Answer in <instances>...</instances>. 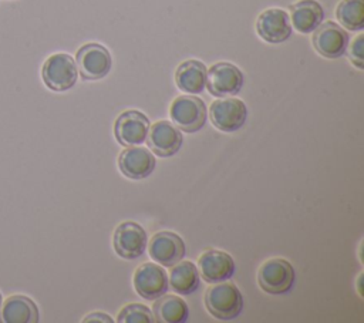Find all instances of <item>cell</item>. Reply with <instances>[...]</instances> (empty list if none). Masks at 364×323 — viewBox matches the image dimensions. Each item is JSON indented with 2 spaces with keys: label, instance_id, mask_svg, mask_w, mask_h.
<instances>
[{
  "label": "cell",
  "instance_id": "ac0fdd59",
  "mask_svg": "<svg viewBox=\"0 0 364 323\" xmlns=\"http://www.w3.org/2000/svg\"><path fill=\"white\" fill-rule=\"evenodd\" d=\"M38 307L27 296L14 295L1 303L0 323H37Z\"/></svg>",
  "mask_w": 364,
  "mask_h": 323
},
{
  "label": "cell",
  "instance_id": "9a60e30c",
  "mask_svg": "<svg viewBox=\"0 0 364 323\" xmlns=\"http://www.w3.org/2000/svg\"><path fill=\"white\" fill-rule=\"evenodd\" d=\"M199 276L208 283L229 280L236 269L235 259L225 250L208 249L198 258Z\"/></svg>",
  "mask_w": 364,
  "mask_h": 323
},
{
  "label": "cell",
  "instance_id": "7402d4cb",
  "mask_svg": "<svg viewBox=\"0 0 364 323\" xmlns=\"http://www.w3.org/2000/svg\"><path fill=\"white\" fill-rule=\"evenodd\" d=\"M336 17L346 30L361 31L364 28V0H341L336 9Z\"/></svg>",
  "mask_w": 364,
  "mask_h": 323
},
{
  "label": "cell",
  "instance_id": "5b68a950",
  "mask_svg": "<svg viewBox=\"0 0 364 323\" xmlns=\"http://www.w3.org/2000/svg\"><path fill=\"white\" fill-rule=\"evenodd\" d=\"M75 64L85 81L102 80L112 67V58L107 47L98 43H87L78 48Z\"/></svg>",
  "mask_w": 364,
  "mask_h": 323
},
{
  "label": "cell",
  "instance_id": "6da1fadb",
  "mask_svg": "<svg viewBox=\"0 0 364 323\" xmlns=\"http://www.w3.org/2000/svg\"><path fill=\"white\" fill-rule=\"evenodd\" d=\"M203 300L209 314L222 322L236 319L243 310V296L239 287L228 280L210 283Z\"/></svg>",
  "mask_w": 364,
  "mask_h": 323
},
{
  "label": "cell",
  "instance_id": "2e32d148",
  "mask_svg": "<svg viewBox=\"0 0 364 323\" xmlns=\"http://www.w3.org/2000/svg\"><path fill=\"white\" fill-rule=\"evenodd\" d=\"M256 31L266 43H284L291 36V23L287 11L277 7L266 9L256 20Z\"/></svg>",
  "mask_w": 364,
  "mask_h": 323
},
{
  "label": "cell",
  "instance_id": "8992f818",
  "mask_svg": "<svg viewBox=\"0 0 364 323\" xmlns=\"http://www.w3.org/2000/svg\"><path fill=\"white\" fill-rule=\"evenodd\" d=\"M209 120L222 132H236L247 120V107L239 98L220 97L210 104Z\"/></svg>",
  "mask_w": 364,
  "mask_h": 323
},
{
  "label": "cell",
  "instance_id": "30bf717a",
  "mask_svg": "<svg viewBox=\"0 0 364 323\" xmlns=\"http://www.w3.org/2000/svg\"><path fill=\"white\" fill-rule=\"evenodd\" d=\"M149 118L138 110L122 111L114 122V135L119 145L132 147L146 141L149 131Z\"/></svg>",
  "mask_w": 364,
  "mask_h": 323
},
{
  "label": "cell",
  "instance_id": "8fae6325",
  "mask_svg": "<svg viewBox=\"0 0 364 323\" xmlns=\"http://www.w3.org/2000/svg\"><path fill=\"white\" fill-rule=\"evenodd\" d=\"M135 292L145 300H155L168 292V276L156 262H145L139 265L132 276Z\"/></svg>",
  "mask_w": 364,
  "mask_h": 323
},
{
  "label": "cell",
  "instance_id": "5bb4252c",
  "mask_svg": "<svg viewBox=\"0 0 364 323\" xmlns=\"http://www.w3.org/2000/svg\"><path fill=\"white\" fill-rule=\"evenodd\" d=\"M155 166L156 159L145 147H125L118 155V169L128 179H145L154 172Z\"/></svg>",
  "mask_w": 364,
  "mask_h": 323
},
{
  "label": "cell",
  "instance_id": "277c9868",
  "mask_svg": "<svg viewBox=\"0 0 364 323\" xmlns=\"http://www.w3.org/2000/svg\"><path fill=\"white\" fill-rule=\"evenodd\" d=\"M44 84L57 92L68 91L78 80V70L74 58L67 53H55L50 55L41 68Z\"/></svg>",
  "mask_w": 364,
  "mask_h": 323
},
{
  "label": "cell",
  "instance_id": "3957f363",
  "mask_svg": "<svg viewBox=\"0 0 364 323\" xmlns=\"http://www.w3.org/2000/svg\"><path fill=\"white\" fill-rule=\"evenodd\" d=\"M169 115L172 124L182 132L195 134L205 127L208 110L203 100L195 94L178 95L171 102Z\"/></svg>",
  "mask_w": 364,
  "mask_h": 323
},
{
  "label": "cell",
  "instance_id": "9c48e42d",
  "mask_svg": "<svg viewBox=\"0 0 364 323\" xmlns=\"http://www.w3.org/2000/svg\"><path fill=\"white\" fill-rule=\"evenodd\" d=\"M149 258L161 266L171 268L185 258L186 248L183 239L172 231L154 233L146 245Z\"/></svg>",
  "mask_w": 364,
  "mask_h": 323
},
{
  "label": "cell",
  "instance_id": "ffe728a7",
  "mask_svg": "<svg viewBox=\"0 0 364 323\" xmlns=\"http://www.w3.org/2000/svg\"><path fill=\"white\" fill-rule=\"evenodd\" d=\"M152 314L158 323H185L189 317V307L181 296L165 293L155 299Z\"/></svg>",
  "mask_w": 364,
  "mask_h": 323
},
{
  "label": "cell",
  "instance_id": "44dd1931",
  "mask_svg": "<svg viewBox=\"0 0 364 323\" xmlns=\"http://www.w3.org/2000/svg\"><path fill=\"white\" fill-rule=\"evenodd\" d=\"M199 283H200V276H199L198 268L191 260L182 259L173 266H171L168 285L175 293L188 296L199 287Z\"/></svg>",
  "mask_w": 364,
  "mask_h": 323
},
{
  "label": "cell",
  "instance_id": "7c38bea8",
  "mask_svg": "<svg viewBox=\"0 0 364 323\" xmlns=\"http://www.w3.org/2000/svg\"><path fill=\"white\" fill-rule=\"evenodd\" d=\"M348 33L334 21L321 23L311 37L314 50L324 58H340L348 46Z\"/></svg>",
  "mask_w": 364,
  "mask_h": 323
},
{
  "label": "cell",
  "instance_id": "603a6c76",
  "mask_svg": "<svg viewBox=\"0 0 364 323\" xmlns=\"http://www.w3.org/2000/svg\"><path fill=\"white\" fill-rule=\"evenodd\" d=\"M118 323H152L155 322L152 312L141 303H128L117 314Z\"/></svg>",
  "mask_w": 364,
  "mask_h": 323
},
{
  "label": "cell",
  "instance_id": "e0dca14e",
  "mask_svg": "<svg viewBox=\"0 0 364 323\" xmlns=\"http://www.w3.org/2000/svg\"><path fill=\"white\" fill-rule=\"evenodd\" d=\"M290 23L301 34L313 33L324 20V10L316 0H299L290 6Z\"/></svg>",
  "mask_w": 364,
  "mask_h": 323
},
{
  "label": "cell",
  "instance_id": "484cf974",
  "mask_svg": "<svg viewBox=\"0 0 364 323\" xmlns=\"http://www.w3.org/2000/svg\"><path fill=\"white\" fill-rule=\"evenodd\" d=\"M1 303H3V297H1V293H0V307H1Z\"/></svg>",
  "mask_w": 364,
  "mask_h": 323
},
{
  "label": "cell",
  "instance_id": "d4e9b609",
  "mask_svg": "<svg viewBox=\"0 0 364 323\" xmlns=\"http://www.w3.org/2000/svg\"><path fill=\"white\" fill-rule=\"evenodd\" d=\"M107 322V323H111L112 322V317H109V314L107 313H102V312H92V313H88L82 322Z\"/></svg>",
  "mask_w": 364,
  "mask_h": 323
},
{
  "label": "cell",
  "instance_id": "52a82bcc",
  "mask_svg": "<svg viewBox=\"0 0 364 323\" xmlns=\"http://www.w3.org/2000/svg\"><path fill=\"white\" fill-rule=\"evenodd\" d=\"M146 232L138 222L124 221L117 225L112 233V248L115 253L122 259H138L146 250Z\"/></svg>",
  "mask_w": 364,
  "mask_h": 323
},
{
  "label": "cell",
  "instance_id": "7a4b0ae2",
  "mask_svg": "<svg viewBox=\"0 0 364 323\" xmlns=\"http://www.w3.org/2000/svg\"><path fill=\"white\" fill-rule=\"evenodd\" d=\"M257 285L269 295H287L296 285V270L284 258L266 259L257 270Z\"/></svg>",
  "mask_w": 364,
  "mask_h": 323
},
{
  "label": "cell",
  "instance_id": "d6986e66",
  "mask_svg": "<svg viewBox=\"0 0 364 323\" xmlns=\"http://www.w3.org/2000/svg\"><path fill=\"white\" fill-rule=\"evenodd\" d=\"M206 65L199 60L182 61L175 71L176 87L188 94H200L206 87Z\"/></svg>",
  "mask_w": 364,
  "mask_h": 323
},
{
  "label": "cell",
  "instance_id": "ba28073f",
  "mask_svg": "<svg viewBox=\"0 0 364 323\" xmlns=\"http://www.w3.org/2000/svg\"><path fill=\"white\" fill-rule=\"evenodd\" d=\"M245 83L243 73L232 63L219 61L206 71V88L213 97H233Z\"/></svg>",
  "mask_w": 364,
  "mask_h": 323
},
{
  "label": "cell",
  "instance_id": "4fadbf2b",
  "mask_svg": "<svg viewBox=\"0 0 364 323\" xmlns=\"http://www.w3.org/2000/svg\"><path fill=\"white\" fill-rule=\"evenodd\" d=\"M148 148L156 157L169 158L173 157L183 144V135L171 121L161 120L149 125L146 135Z\"/></svg>",
  "mask_w": 364,
  "mask_h": 323
},
{
  "label": "cell",
  "instance_id": "cb8c5ba5",
  "mask_svg": "<svg viewBox=\"0 0 364 323\" xmlns=\"http://www.w3.org/2000/svg\"><path fill=\"white\" fill-rule=\"evenodd\" d=\"M348 60L355 65L358 70L364 68V36L358 34L353 38V41L346 48Z\"/></svg>",
  "mask_w": 364,
  "mask_h": 323
}]
</instances>
